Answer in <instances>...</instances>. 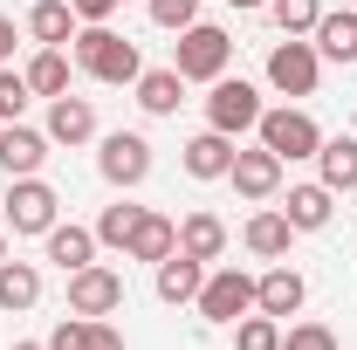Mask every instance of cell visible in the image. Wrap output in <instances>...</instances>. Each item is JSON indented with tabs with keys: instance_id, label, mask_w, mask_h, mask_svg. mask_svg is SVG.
I'll return each instance as SVG.
<instances>
[{
	"instance_id": "d6986e66",
	"label": "cell",
	"mask_w": 357,
	"mask_h": 350,
	"mask_svg": "<svg viewBox=\"0 0 357 350\" xmlns=\"http://www.w3.org/2000/svg\"><path fill=\"white\" fill-rule=\"evenodd\" d=\"M42 241H48V261L62 268V275H76V268H89V261H96V227H76V220L62 227V220H55Z\"/></svg>"
},
{
	"instance_id": "f1b7e54d",
	"label": "cell",
	"mask_w": 357,
	"mask_h": 350,
	"mask_svg": "<svg viewBox=\"0 0 357 350\" xmlns=\"http://www.w3.org/2000/svg\"><path fill=\"white\" fill-rule=\"evenodd\" d=\"M234 350H282V323L261 316V309H248V316L234 323Z\"/></svg>"
},
{
	"instance_id": "5b68a950",
	"label": "cell",
	"mask_w": 357,
	"mask_h": 350,
	"mask_svg": "<svg viewBox=\"0 0 357 350\" xmlns=\"http://www.w3.org/2000/svg\"><path fill=\"white\" fill-rule=\"evenodd\" d=\"M323 83V55H316L310 35H282V42L268 48V89H282V96H316Z\"/></svg>"
},
{
	"instance_id": "277c9868",
	"label": "cell",
	"mask_w": 357,
	"mask_h": 350,
	"mask_svg": "<svg viewBox=\"0 0 357 350\" xmlns=\"http://www.w3.org/2000/svg\"><path fill=\"white\" fill-rule=\"evenodd\" d=\"M261 89L248 83V76H220V83H206V131H227V137H241V131H255L261 124Z\"/></svg>"
},
{
	"instance_id": "1f68e13d",
	"label": "cell",
	"mask_w": 357,
	"mask_h": 350,
	"mask_svg": "<svg viewBox=\"0 0 357 350\" xmlns=\"http://www.w3.org/2000/svg\"><path fill=\"white\" fill-rule=\"evenodd\" d=\"M282 350H344V344L330 323H296V330H282Z\"/></svg>"
},
{
	"instance_id": "5bb4252c",
	"label": "cell",
	"mask_w": 357,
	"mask_h": 350,
	"mask_svg": "<svg viewBox=\"0 0 357 350\" xmlns=\"http://www.w3.org/2000/svg\"><path fill=\"white\" fill-rule=\"evenodd\" d=\"M48 144H89L96 137V103L89 96H48Z\"/></svg>"
},
{
	"instance_id": "30bf717a",
	"label": "cell",
	"mask_w": 357,
	"mask_h": 350,
	"mask_svg": "<svg viewBox=\"0 0 357 350\" xmlns=\"http://www.w3.org/2000/svg\"><path fill=\"white\" fill-rule=\"evenodd\" d=\"M234 192H241V199H255V206H261V199H275V192H282V158H275V151H268L261 137H255V144H234Z\"/></svg>"
},
{
	"instance_id": "836d02e7",
	"label": "cell",
	"mask_w": 357,
	"mask_h": 350,
	"mask_svg": "<svg viewBox=\"0 0 357 350\" xmlns=\"http://www.w3.org/2000/svg\"><path fill=\"white\" fill-rule=\"evenodd\" d=\"M69 7H76V21H110V14H117V0H69Z\"/></svg>"
},
{
	"instance_id": "e575fe53",
	"label": "cell",
	"mask_w": 357,
	"mask_h": 350,
	"mask_svg": "<svg viewBox=\"0 0 357 350\" xmlns=\"http://www.w3.org/2000/svg\"><path fill=\"white\" fill-rule=\"evenodd\" d=\"M96 350H124V330H110L103 316H96Z\"/></svg>"
},
{
	"instance_id": "d4e9b609",
	"label": "cell",
	"mask_w": 357,
	"mask_h": 350,
	"mask_svg": "<svg viewBox=\"0 0 357 350\" xmlns=\"http://www.w3.org/2000/svg\"><path fill=\"white\" fill-rule=\"evenodd\" d=\"M172 248H178V220H165V213H144L124 254H131V261H151V268H158L165 254H172Z\"/></svg>"
},
{
	"instance_id": "3957f363",
	"label": "cell",
	"mask_w": 357,
	"mask_h": 350,
	"mask_svg": "<svg viewBox=\"0 0 357 350\" xmlns=\"http://www.w3.org/2000/svg\"><path fill=\"white\" fill-rule=\"evenodd\" d=\"M255 137H261L282 165H296V158H316V151H323V124H316L303 103H275V110H261Z\"/></svg>"
},
{
	"instance_id": "d6a6232c",
	"label": "cell",
	"mask_w": 357,
	"mask_h": 350,
	"mask_svg": "<svg viewBox=\"0 0 357 350\" xmlns=\"http://www.w3.org/2000/svg\"><path fill=\"white\" fill-rule=\"evenodd\" d=\"M144 7H151V21H158L165 35H178V28L199 21V0H144Z\"/></svg>"
},
{
	"instance_id": "2e32d148",
	"label": "cell",
	"mask_w": 357,
	"mask_h": 350,
	"mask_svg": "<svg viewBox=\"0 0 357 350\" xmlns=\"http://www.w3.org/2000/svg\"><path fill=\"white\" fill-rule=\"evenodd\" d=\"M76 28H83V21H76L69 0H35V7H28V42L35 48H69Z\"/></svg>"
},
{
	"instance_id": "ac0fdd59",
	"label": "cell",
	"mask_w": 357,
	"mask_h": 350,
	"mask_svg": "<svg viewBox=\"0 0 357 350\" xmlns=\"http://www.w3.org/2000/svg\"><path fill=\"white\" fill-rule=\"evenodd\" d=\"M316 178L344 199V192H357V137L351 131H337V137H323V151H316Z\"/></svg>"
},
{
	"instance_id": "52a82bcc",
	"label": "cell",
	"mask_w": 357,
	"mask_h": 350,
	"mask_svg": "<svg viewBox=\"0 0 357 350\" xmlns=\"http://www.w3.org/2000/svg\"><path fill=\"white\" fill-rule=\"evenodd\" d=\"M192 309L206 316V323H220V330H234L248 309H255V275L248 268H213L206 282H199V296H192Z\"/></svg>"
},
{
	"instance_id": "4fadbf2b",
	"label": "cell",
	"mask_w": 357,
	"mask_h": 350,
	"mask_svg": "<svg viewBox=\"0 0 357 350\" xmlns=\"http://www.w3.org/2000/svg\"><path fill=\"white\" fill-rule=\"evenodd\" d=\"M42 165H48V131L0 124V172H7V178H35Z\"/></svg>"
},
{
	"instance_id": "ba28073f",
	"label": "cell",
	"mask_w": 357,
	"mask_h": 350,
	"mask_svg": "<svg viewBox=\"0 0 357 350\" xmlns=\"http://www.w3.org/2000/svg\"><path fill=\"white\" fill-rule=\"evenodd\" d=\"M96 172L110 178V185H144L151 178V137L144 131H110L103 144H96Z\"/></svg>"
},
{
	"instance_id": "9c48e42d",
	"label": "cell",
	"mask_w": 357,
	"mask_h": 350,
	"mask_svg": "<svg viewBox=\"0 0 357 350\" xmlns=\"http://www.w3.org/2000/svg\"><path fill=\"white\" fill-rule=\"evenodd\" d=\"M124 309V275L103 261H89L69 275V316H117Z\"/></svg>"
},
{
	"instance_id": "ab89813d",
	"label": "cell",
	"mask_w": 357,
	"mask_h": 350,
	"mask_svg": "<svg viewBox=\"0 0 357 350\" xmlns=\"http://www.w3.org/2000/svg\"><path fill=\"white\" fill-rule=\"evenodd\" d=\"M117 7H124V0H117Z\"/></svg>"
},
{
	"instance_id": "cb8c5ba5",
	"label": "cell",
	"mask_w": 357,
	"mask_h": 350,
	"mask_svg": "<svg viewBox=\"0 0 357 350\" xmlns=\"http://www.w3.org/2000/svg\"><path fill=\"white\" fill-rule=\"evenodd\" d=\"M310 42H316V55H323V62H357V7H344V14H323Z\"/></svg>"
},
{
	"instance_id": "7402d4cb",
	"label": "cell",
	"mask_w": 357,
	"mask_h": 350,
	"mask_svg": "<svg viewBox=\"0 0 357 350\" xmlns=\"http://www.w3.org/2000/svg\"><path fill=\"white\" fill-rule=\"evenodd\" d=\"M131 89H137V110L144 117H172L178 103H185V76L178 69H144Z\"/></svg>"
},
{
	"instance_id": "7a4b0ae2",
	"label": "cell",
	"mask_w": 357,
	"mask_h": 350,
	"mask_svg": "<svg viewBox=\"0 0 357 350\" xmlns=\"http://www.w3.org/2000/svg\"><path fill=\"white\" fill-rule=\"evenodd\" d=\"M227 62H234V35H227V28H213V21H192V28H178V42H172V69L185 76V83H220Z\"/></svg>"
},
{
	"instance_id": "6da1fadb",
	"label": "cell",
	"mask_w": 357,
	"mask_h": 350,
	"mask_svg": "<svg viewBox=\"0 0 357 350\" xmlns=\"http://www.w3.org/2000/svg\"><path fill=\"white\" fill-rule=\"evenodd\" d=\"M69 62H76L83 76H96V83H110V89H124V83H137V76H144L137 42H131V35H117L110 21H89V28H76Z\"/></svg>"
},
{
	"instance_id": "4dcf8cb0",
	"label": "cell",
	"mask_w": 357,
	"mask_h": 350,
	"mask_svg": "<svg viewBox=\"0 0 357 350\" xmlns=\"http://www.w3.org/2000/svg\"><path fill=\"white\" fill-rule=\"evenodd\" d=\"M28 76L21 69H0V124H21V110H28Z\"/></svg>"
},
{
	"instance_id": "e0dca14e",
	"label": "cell",
	"mask_w": 357,
	"mask_h": 350,
	"mask_svg": "<svg viewBox=\"0 0 357 350\" xmlns=\"http://www.w3.org/2000/svg\"><path fill=\"white\" fill-rule=\"evenodd\" d=\"M234 144H241V137L199 131V137H185V158H178V165H185L192 178H227V172H234Z\"/></svg>"
},
{
	"instance_id": "8992f818",
	"label": "cell",
	"mask_w": 357,
	"mask_h": 350,
	"mask_svg": "<svg viewBox=\"0 0 357 350\" xmlns=\"http://www.w3.org/2000/svg\"><path fill=\"white\" fill-rule=\"evenodd\" d=\"M7 234H48L55 220H62V192L48 185L42 172L35 178H7Z\"/></svg>"
},
{
	"instance_id": "60d3db41",
	"label": "cell",
	"mask_w": 357,
	"mask_h": 350,
	"mask_svg": "<svg viewBox=\"0 0 357 350\" xmlns=\"http://www.w3.org/2000/svg\"><path fill=\"white\" fill-rule=\"evenodd\" d=\"M351 7H357V0H351Z\"/></svg>"
},
{
	"instance_id": "d590c367",
	"label": "cell",
	"mask_w": 357,
	"mask_h": 350,
	"mask_svg": "<svg viewBox=\"0 0 357 350\" xmlns=\"http://www.w3.org/2000/svg\"><path fill=\"white\" fill-rule=\"evenodd\" d=\"M7 55H14V21L0 14V69H7Z\"/></svg>"
},
{
	"instance_id": "f35d334b",
	"label": "cell",
	"mask_w": 357,
	"mask_h": 350,
	"mask_svg": "<svg viewBox=\"0 0 357 350\" xmlns=\"http://www.w3.org/2000/svg\"><path fill=\"white\" fill-rule=\"evenodd\" d=\"M7 350H48V344H7Z\"/></svg>"
},
{
	"instance_id": "8fae6325",
	"label": "cell",
	"mask_w": 357,
	"mask_h": 350,
	"mask_svg": "<svg viewBox=\"0 0 357 350\" xmlns=\"http://www.w3.org/2000/svg\"><path fill=\"white\" fill-rule=\"evenodd\" d=\"M303 303H310V282H303L289 261H275L268 275H255V309H261V316L282 323V316H296Z\"/></svg>"
},
{
	"instance_id": "8d00e7d4",
	"label": "cell",
	"mask_w": 357,
	"mask_h": 350,
	"mask_svg": "<svg viewBox=\"0 0 357 350\" xmlns=\"http://www.w3.org/2000/svg\"><path fill=\"white\" fill-rule=\"evenodd\" d=\"M227 7H234V14H255V7H268V0H227Z\"/></svg>"
},
{
	"instance_id": "4316f807",
	"label": "cell",
	"mask_w": 357,
	"mask_h": 350,
	"mask_svg": "<svg viewBox=\"0 0 357 350\" xmlns=\"http://www.w3.org/2000/svg\"><path fill=\"white\" fill-rule=\"evenodd\" d=\"M151 213V206H131V199H117V206H103V213H96V248H117V254H124V248H131V234H137V220Z\"/></svg>"
},
{
	"instance_id": "7c38bea8",
	"label": "cell",
	"mask_w": 357,
	"mask_h": 350,
	"mask_svg": "<svg viewBox=\"0 0 357 350\" xmlns=\"http://www.w3.org/2000/svg\"><path fill=\"white\" fill-rule=\"evenodd\" d=\"M282 213H289V227H296V234H323V227L337 220V192H330L323 178H303V185H289Z\"/></svg>"
},
{
	"instance_id": "9a60e30c",
	"label": "cell",
	"mask_w": 357,
	"mask_h": 350,
	"mask_svg": "<svg viewBox=\"0 0 357 350\" xmlns=\"http://www.w3.org/2000/svg\"><path fill=\"white\" fill-rule=\"evenodd\" d=\"M241 241H248V254H255V261H289L296 227H289V213H282V206H261V213L241 227Z\"/></svg>"
},
{
	"instance_id": "ffe728a7",
	"label": "cell",
	"mask_w": 357,
	"mask_h": 350,
	"mask_svg": "<svg viewBox=\"0 0 357 350\" xmlns=\"http://www.w3.org/2000/svg\"><path fill=\"white\" fill-rule=\"evenodd\" d=\"M199 282H206V261H192V254H185V248H172V254H165V261H158V303H192V296H199Z\"/></svg>"
},
{
	"instance_id": "74e56055",
	"label": "cell",
	"mask_w": 357,
	"mask_h": 350,
	"mask_svg": "<svg viewBox=\"0 0 357 350\" xmlns=\"http://www.w3.org/2000/svg\"><path fill=\"white\" fill-rule=\"evenodd\" d=\"M0 261H7V220H0Z\"/></svg>"
},
{
	"instance_id": "f546056e",
	"label": "cell",
	"mask_w": 357,
	"mask_h": 350,
	"mask_svg": "<svg viewBox=\"0 0 357 350\" xmlns=\"http://www.w3.org/2000/svg\"><path fill=\"white\" fill-rule=\"evenodd\" d=\"M48 350H96V316H62L48 330Z\"/></svg>"
},
{
	"instance_id": "83f0119b",
	"label": "cell",
	"mask_w": 357,
	"mask_h": 350,
	"mask_svg": "<svg viewBox=\"0 0 357 350\" xmlns=\"http://www.w3.org/2000/svg\"><path fill=\"white\" fill-rule=\"evenodd\" d=\"M268 21H275L282 35H316V21H323V0H268Z\"/></svg>"
},
{
	"instance_id": "484cf974",
	"label": "cell",
	"mask_w": 357,
	"mask_h": 350,
	"mask_svg": "<svg viewBox=\"0 0 357 350\" xmlns=\"http://www.w3.org/2000/svg\"><path fill=\"white\" fill-rule=\"evenodd\" d=\"M69 69H76V62H69L62 48H35V62H28L21 76H28L35 96H69Z\"/></svg>"
},
{
	"instance_id": "603a6c76",
	"label": "cell",
	"mask_w": 357,
	"mask_h": 350,
	"mask_svg": "<svg viewBox=\"0 0 357 350\" xmlns=\"http://www.w3.org/2000/svg\"><path fill=\"white\" fill-rule=\"evenodd\" d=\"M35 303H42V268L7 254V261H0V309L21 316V309H35Z\"/></svg>"
},
{
	"instance_id": "44dd1931",
	"label": "cell",
	"mask_w": 357,
	"mask_h": 350,
	"mask_svg": "<svg viewBox=\"0 0 357 350\" xmlns=\"http://www.w3.org/2000/svg\"><path fill=\"white\" fill-rule=\"evenodd\" d=\"M178 248H185L192 261H220V254H227V220L206 213V206L185 213V220H178Z\"/></svg>"
}]
</instances>
